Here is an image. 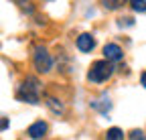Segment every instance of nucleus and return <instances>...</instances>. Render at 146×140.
I'll list each match as a JSON object with an SVG mask.
<instances>
[{"mask_svg":"<svg viewBox=\"0 0 146 140\" xmlns=\"http://www.w3.org/2000/svg\"><path fill=\"white\" fill-rule=\"evenodd\" d=\"M18 100L29 102V104H39L41 100V81L36 77H27L23 85L18 87Z\"/></svg>","mask_w":146,"mask_h":140,"instance_id":"obj_1","label":"nucleus"},{"mask_svg":"<svg viewBox=\"0 0 146 140\" xmlns=\"http://www.w3.org/2000/svg\"><path fill=\"white\" fill-rule=\"evenodd\" d=\"M114 73V65L110 59H104V61H96L94 65H91L89 73H87V79L94 81V83H102L106 79H110Z\"/></svg>","mask_w":146,"mask_h":140,"instance_id":"obj_2","label":"nucleus"},{"mask_svg":"<svg viewBox=\"0 0 146 140\" xmlns=\"http://www.w3.org/2000/svg\"><path fill=\"white\" fill-rule=\"evenodd\" d=\"M33 63H35V69H36L39 73H49L51 67H53V59H51V55L47 53L45 47H36V49H35Z\"/></svg>","mask_w":146,"mask_h":140,"instance_id":"obj_3","label":"nucleus"},{"mask_svg":"<svg viewBox=\"0 0 146 140\" xmlns=\"http://www.w3.org/2000/svg\"><path fill=\"white\" fill-rule=\"evenodd\" d=\"M94 47H96V39L91 37L89 33H83V35L77 37V49L81 51V53H91Z\"/></svg>","mask_w":146,"mask_h":140,"instance_id":"obj_4","label":"nucleus"},{"mask_svg":"<svg viewBox=\"0 0 146 140\" xmlns=\"http://www.w3.org/2000/svg\"><path fill=\"white\" fill-rule=\"evenodd\" d=\"M104 55H106V59H110L112 63H116V61H122V57H124V51H122L118 45L110 43V45H106V47H104Z\"/></svg>","mask_w":146,"mask_h":140,"instance_id":"obj_5","label":"nucleus"},{"mask_svg":"<svg viewBox=\"0 0 146 140\" xmlns=\"http://www.w3.org/2000/svg\"><path fill=\"white\" fill-rule=\"evenodd\" d=\"M27 134H29L31 138H43V136L47 134V124H45L43 120H39V122H35V124H31V126H29Z\"/></svg>","mask_w":146,"mask_h":140,"instance_id":"obj_6","label":"nucleus"},{"mask_svg":"<svg viewBox=\"0 0 146 140\" xmlns=\"http://www.w3.org/2000/svg\"><path fill=\"white\" fill-rule=\"evenodd\" d=\"M47 106H49V108H51L55 114H63V112H65L63 104H61L59 100H55V98H49V100H47Z\"/></svg>","mask_w":146,"mask_h":140,"instance_id":"obj_7","label":"nucleus"},{"mask_svg":"<svg viewBox=\"0 0 146 140\" xmlns=\"http://www.w3.org/2000/svg\"><path fill=\"white\" fill-rule=\"evenodd\" d=\"M106 138H108V140H120V138H124V132H122L120 128H110V130L106 132Z\"/></svg>","mask_w":146,"mask_h":140,"instance_id":"obj_8","label":"nucleus"},{"mask_svg":"<svg viewBox=\"0 0 146 140\" xmlns=\"http://www.w3.org/2000/svg\"><path fill=\"white\" fill-rule=\"evenodd\" d=\"M130 6L134 12H146V0H130Z\"/></svg>","mask_w":146,"mask_h":140,"instance_id":"obj_9","label":"nucleus"},{"mask_svg":"<svg viewBox=\"0 0 146 140\" xmlns=\"http://www.w3.org/2000/svg\"><path fill=\"white\" fill-rule=\"evenodd\" d=\"M102 2H104V8L108 10H116L122 6V0H102Z\"/></svg>","mask_w":146,"mask_h":140,"instance_id":"obj_10","label":"nucleus"},{"mask_svg":"<svg viewBox=\"0 0 146 140\" xmlns=\"http://www.w3.org/2000/svg\"><path fill=\"white\" fill-rule=\"evenodd\" d=\"M130 138H132V140H138V138H146V134H144L142 130H132V132H130Z\"/></svg>","mask_w":146,"mask_h":140,"instance_id":"obj_11","label":"nucleus"},{"mask_svg":"<svg viewBox=\"0 0 146 140\" xmlns=\"http://www.w3.org/2000/svg\"><path fill=\"white\" fill-rule=\"evenodd\" d=\"M8 128V120L6 118H2V130H6Z\"/></svg>","mask_w":146,"mask_h":140,"instance_id":"obj_12","label":"nucleus"},{"mask_svg":"<svg viewBox=\"0 0 146 140\" xmlns=\"http://www.w3.org/2000/svg\"><path fill=\"white\" fill-rule=\"evenodd\" d=\"M142 85H144V87H146V71H144V73H142Z\"/></svg>","mask_w":146,"mask_h":140,"instance_id":"obj_13","label":"nucleus"}]
</instances>
